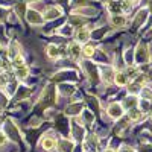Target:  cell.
Instances as JSON below:
<instances>
[{"instance_id": "1", "label": "cell", "mask_w": 152, "mask_h": 152, "mask_svg": "<svg viewBox=\"0 0 152 152\" xmlns=\"http://www.w3.org/2000/svg\"><path fill=\"white\" fill-rule=\"evenodd\" d=\"M107 6L113 14H119V12H125L126 9H129V2H126V0H113Z\"/></svg>"}, {"instance_id": "2", "label": "cell", "mask_w": 152, "mask_h": 152, "mask_svg": "<svg viewBox=\"0 0 152 152\" xmlns=\"http://www.w3.org/2000/svg\"><path fill=\"white\" fill-rule=\"evenodd\" d=\"M108 114H110L113 119H119L122 114H123V110H122L120 104H111L108 107Z\"/></svg>"}, {"instance_id": "3", "label": "cell", "mask_w": 152, "mask_h": 152, "mask_svg": "<svg viewBox=\"0 0 152 152\" xmlns=\"http://www.w3.org/2000/svg\"><path fill=\"white\" fill-rule=\"evenodd\" d=\"M41 146L44 148V149H47V151H50V149H53L55 146H56V140L55 138H52V137H44V138H41Z\"/></svg>"}, {"instance_id": "4", "label": "cell", "mask_w": 152, "mask_h": 152, "mask_svg": "<svg viewBox=\"0 0 152 152\" xmlns=\"http://www.w3.org/2000/svg\"><path fill=\"white\" fill-rule=\"evenodd\" d=\"M111 23L114 24V26H117V28H122V26H125V24H126V18L123 15L116 14V15L111 17Z\"/></svg>"}, {"instance_id": "5", "label": "cell", "mask_w": 152, "mask_h": 152, "mask_svg": "<svg viewBox=\"0 0 152 152\" xmlns=\"http://www.w3.org/2000/svg\"><path fill=\"white\" fill-rule=\"evenodd\" d=\"M88 35H90V32H88V29H79L78 34H76V41L78 43H84L88 40Z\"/></svg>"}, {"instance_id": "6", "label": "cell", "mask_w": 152, "mask_h": 152, "mask_svg": "<svg viewBox=\"0 0 152 152\" xmlns=\"http://www.w3.org/2000/svg\"><path fill=\"white\" fill-rule=\"evenodd\" d=\"M79 50H81V47H79V43L78 41H75V43H72L69 46V52H70V55L73 58H78L79 56Z\"/></svg>"}, {"instance_id": "7", "label": "cell", "mask_w": 152, "mask_h": 152, "mask_svg": "<svg viewBox=\"0 0 152 152\" xmlns=\"http://www.w3.org/2000/svg\"><path fill=\"white\" fill-rule=\"evenodd\" d=\"M59 53H61V50H59L56 46H49V47H47V55H49V58H58Z\"/></svg>"}, {"instance_id": "8", "label": "cell", "mask_w": 152, "mask_h": 152, "mask_svg": "<svg viewBox=\"0 0 152 152\" xmlns=\"http://www.w3.org/2000/svg\"><path fill=\"white\" fill-rule=\"evenodd\" d=\"M114 82H116L117 85H125L126 84V76L123 73H120V72L114 73Z\"/></svg>"}, {"instance_id": "9", "label": "cell", "mask_w": 152, "mask_h": 152, "mask_svg": "<svg viewBox=\"0 0 152 152\" xmlns=\"http://www.w3.org/2000/svg\"><path fill=\"white\" fill-rule=\"evenodd\" d=\"M15 73H17L18 78H26V76H28V67H26V66L17 67V69H15Z\"/></svg>"}, {"instance_id": "10", "label": "cell", "mask_w": 152, "mask_h": 152, "mask_svg": "<svg viewBox=\"0 0 152 152\" xmlns=\"http://www.w3.org/2000/svg\"><path fill=\"white\" fill-rule=\"evenodd\" d=\"M82 52H84V55H85L87 58H90V56L94 53V47H93V46H85Z\"/></svg>"}, {"instance_id": "11", "label": "cell", "mask_w": 152, "mask_h": 152, "mask_svg": "<svg viewBox=\"0 0 152 152\" xmlns=\"http://www.w3.org/2000/svg\"><path fill=\"white\" fill-rule=\"evenodd\" d=\"M28 18H29V21H41V17H38V15L35 14V11H29Z\"/></svg>"}, {"instance_id": "12", "label": "cell", "mask_w": 152, "mask_h": 152, "mask_svg": "<svg viewBox=\"0 0 152 152\" xmlns=\"http://www.w3.org/2000/svg\"><path fill=\"white\" fill-rule=\"evenodd\" d=\"M129 117H131L132 120H137V119H140V117H142V113L134 110V111H131V113H129Z\"/></svg>"}, {"instance_id": "13", "label": "cell", "mask_w": 152, "mask_h": 152, "mask_svg": "<svg viewBox=\"0 0 152 152\" xmlns=\"http://www.w3.org/2000/svg\"><path fill=\"white\" fill-rule=\"evenodd\" d=\"M5 142H6V137H5L2 132H0V145H3Z\"/></svg>"}, {"instance_id": "14", "label": "cell", "mask_w": 152, "mask_h": 152, "mask_svg": "<svg viewBox=\"0 0 152 152\" xmlns=\"http://www.w3.org/2000/svg\"><path fill=\"white\" fill-rule=\"evenodd\" d=\"M126 2H137V0H126Z\"/></svg>"}, {"instance_id": "15", "label": "cell", "mask_w": 152, "mask_h": 152, "mask_svg": "<svg viewBox=\"0 0 152 152\" xmlns=\"http://www.w3.org/2000/svg\"><path fill=\"white\" fill-rule=\"evenodd\" d=\"M105 152H113V151H105Z\"/></svg>"}, {"instance_id": "16", "label": "cell", "mask_w": 152, "mask_h": 152, "mask_svg": "<svg viewBox=\"0 0 152 152\" xmlns=\"http://www.w3.org/2000/svg\"><path fill=\"white\" fill-rule=\"evenodd\" d=\"M31 2H34V0H31Z\"/></svg>"}]
</instances>
